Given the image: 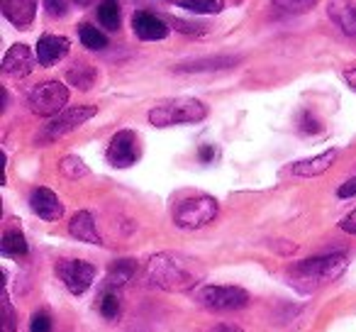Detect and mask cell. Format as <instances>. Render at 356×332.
I'll return each instance as SVG.
<instances>
[{
    "mask_svg": "<svg viewBox=\"0 0 356 332\" xmlns=\"http://www.w3.org/2000/svg\"><path fill=\"white\" fill-rule=\"evenodd\" d=\"M35 56H32L30 47L25 45H13L10 49L3 56V74L15 76V79H25V76L32 74L35 69Z\"/></svg>",
    "mask_w": 356,
    "mask_h": 332,
    "instance_id": "obj_12",
    "label": "cell"
},
{
    "mask_svg": "<svg viewBox=\"0 0 356 332\" xmlns=\"http://www.w3.org/2000/svg\"><path fill=\"white\" fill-rule=\"evenodd\" d=\"M0 10L17 30H30L37 15V0H0Z\"/></svg>",
    "mask_w": 356,
    "mask_h": 332,
    "instance_id": "obj_11",
    "label": "cell"
},
{
    "mask_svg": "<svg viewBox=\"0 0 356 332\" xmlns=\"http://www.w3.org/2000/svg\"><path fill=\"white\" fill-rule=\"evenodd\" d=\"M71 0H44V8L51 17H64L69 13Z\"/></svg>",
    "mask_w": 356,
    "mask_h": 332,
    "instance_id": "obj_29",
    "label": "cell"
},
{
    "mask_svg": "<svg viewBox=\"0 0 356 332\" xmlns=\"http://www.w3.org/2000/svg\"><path fill=\"white\" fill-rule=\"evenodd\" d=\"M137 271V262L134 259H120L110 267V274H108V283H105V291H113V288H120L129 281Z\"/></svg>",
    "mask_w": 356,
    "mask_h": 332,
    "instance_id": "obj_18",
    "label": "cell"
},
{
    "mask_svg": "<svg viewBox=\"0 0 356 332\" xmlns=\"http://www.w3.org/2000/svg\"><path fill=\"white\" fill-rule=\"evenodd\" d=\"M132 30L139 40L144 42H156V40H166L168 37V25L156 17L154 13L149 10H139L132 15Z\"/></svg>",
    "mask_w": 356,
    "mask_h": 332,
    "instance_id": "obj_13",
    "label": "cell"
},
{
    "mask_svg": "<svg viewBox=\"0 0 356 332\" xmlns=\"http://www.w3.org/2000/svg\"><path fill=\"white\" fill-rule=\"evenodd\" d=\"M66 103H69V88L61 81H44L35 86L27 98L30 110L40 118H56L59 113H64Z\"/></svg>",
    "mask_w": 356,
    "mask_h": 332,
    "instance_id": "obj_5",
    "label": "cell"
},
{
    "mask_svg": "<svg viewBox=\"0 0 356 332\" xmlns=\"http://www.w3.org/2000/svg\"><path fill=\"white\" fill-rule=\"evenodd\" d=\"M337 161V152L330 149V152L320 154V157H312V159H302V161H296L293 166H288L293 176H300V179H312V176H322L327 169H330L332 164Z\"/></svg>",
    "mask_w": 356,
    "mask_h": 332,
    "instance_id": "obj_15",
    "label": "cell"
},
{
    "mask_svg": "<svg viewBox=\"0 0 356 332\" xmlns=\"http://www.w3.org/2000/svg\"><path fill=\"white\" fill-rule=\"evenodd\" d=\"M15 330H17L15 310H13V306H10L8 291H3V332H15Z\"/></svg>",
    "mask_w": 356,
    "mask_h": 332,
    "instance_id": "obj_28",
    "label": "cell"
},
{
    "mask_svg": "<svg viewBox=\"0 0 356 332\" xmlns=\"http://www.w3.org/2000/svg\"><path fill=\"white\" fill-rule=\"evenodd\" d=\"M208 118V105L195 98L163 100L149 110V122L154 127H173V125H191Z\"/></svg>",
    "mask_w": 356,
    "mask_h": 332,
    "instance_id": "obj_3",
    "label": "cell"
},
{
    "mask_svg": "<svg viewBox=\"0 0 356 332\" xmlns=\"http://www.w3.org/2000/svg\"><path fill=\"white\" fill-rule=\"evenodd\" d=\"M30 208L32 213L40 215L47 223H54V220H59L64 215V203L59 200V196L51 189H44V186H40V189H35L30 193Z\"/></svg>",
    "mask_w": 356,
    "mask_h": 332,
    "instance_id": "obj_10",
    "label": "cell"
},
{
    "mask_svg": "<svg viewBox=\"0 0 356 332\" xmlns=\"http://www.w3.org/2000/svg\"><path fill=\"white\" fill-rule=\"evenodd\" d=\"M198 301L213 310H239L249 303V293L239 286H208L198 293Z\"/></svg>",
    "mask_w": 356,
    "mask_h": 332,
    "instance_id": "obj_6",
    "label": "cell"
},
{
    "mask_svg": "<svg viewBox=\"0 0 356 332\" xmlns=\"http://www.w3.org/2000/svg\"><path fill=\"white\" fill-rule=\"evenodd\" d=\"M95 79H98V71H95L93 66H88V64H81V61L66 71V81H69L71 86H76V88H81V90L93 88Z\"/></svg>",
    "mask_w": 356,
    "mask_h": 332,
    "instance_id": "obj_19",
    "label": "cell"
},
{
    "mask_svg": "<svg viewBox=\"0 0 356 332\" xmlns=\"http://www.w3.org/2000/svg\"><path fill=\"white\" fill-rule=\"evenodd\" d=\"M346 269V254H322V257H310L305 262H298L288 271V281L298 286L300 291L310 293L327 283L337 281Z\"/></svg>",
    "mask_w": 356,
    "mask_h": 332,
    "instance_id": "obj_2",
    "label": "cell"
},
{
    "mask_svg": "<svg viewBox=\"0 0 356 332\" xmlns=\"http://www.w3.org/2000/svg\"><path fill=\"white\" fill-rule=\"evenodd\" d=\"M30 332H51V317L47 313H37L30 322Z\"/></svg>",
    "mask_w": 356,
    "mask_h": 332,
    "instance_id": "obj_30",
    "label": "cell"
},
{
    "mask_svg": "<svg viewBox=\"0 0 356 332\" xmlns=\"http://www.w3.org/2000/svg\"><path fill=\"white\" fill-rule=\"evenodd\" d=\"M98 22L110 32L120 30V22H122V10H120L118 0H103V3H100V6H98Z\"/></svg>",
    "mask_w": 356,
    "mask_h": 332,
    "instance_id": "obj_20",
    "label": "cell"
},
{
    "mask_svg": "<svg viewBox=\"0 0 356 332\" xmlns=\"http://www.w3.org/2000/svg\"><path fill=\"white\" fill-rule=\"evenodd\" d=\"M108 164L115 169H129L132 164H137L139 159V147H137V134L132 129H120L108 144Z\"/></svg>",
    "mask_w": 356,
    "mask_h": 332,
    "instance_id": "obj_8",
    "label": "cell"
},
{
    "mask_svg": "<svg viewBox=\"0 0 356 332\" xmlns=\"http://www.w3.org/2000/svg\"><path fill=\"white\" fill-rule=\"evenodd\" d=\"M203 278V269L195 262L176 254H156L147 264V281L163 291H191Z\"/></svg>",
    "mask_w": 356,
    "mask_h": 332,
    "instance_id": "obj_1",
    "label": "cell"
},
{
    "mask_svg": "<svg viewBox=\"0 0 356 332\" xmlns=\"http://www.w3.org/2000/svg\"><path fill=\"white\" fill-rule=\"evenodd\" d=\"M320 0H276V8L286 15H302L310 13Z\"/></svg>",
    "mask_w": 356,
    "mask_h": 332,
    "instance_id": "obj_25",
    "label": "cell"
},
{
    "mask_svg": "<svg viewBox=\"0 0 356 332\" xmlns=\"http://www.w3.org/2000/svg\"><path fill=\"white\" fill-rule=\"evenodd\" d=\"M100 313L108 320H115L120 315V301L115 291H103V298H100Z\"/></svg>",
    "mask_w": 356,
    "mask_h": 332,
    "instance_id": "obj_27",
    "label": "cell"
},
{
    "mask_svg": "<svg viewBox=\"0 0 356 332\" xmlns=\"http://www.w3.org/2000/svg\"><path fill=\"white\" fill-rule=\"evenodd\" d=\"M300 129L305 134H312V132H320L322 125H320V120H317L312 113H305V115H302V120H300Z\"/></svg>",
    "mask_w": 356,
    "mask_h": 332,
    "instance_id": "obj_31",
    "label": "cell"
},
{
    "mask_svg": "<svg viewBox=\"0 0 356 332\" xmlns=\"http://www.w3.org/2000/svg\"><path fill=\"white\" fill-rule=\"evenodd\" d=\"M237 64V59H203L193 61V64H181L178 71H203V69H225V66Z\"/></svg>",
    "mask_w": 356,
    "mask_h": 332,
    "instance_id": "obj_26",
    "label": "cell"
},
{
    "mask_svg": "<svg viewBox=\"0 0 356 332\" xmlns=\"http://www.w3.org/2000/svg\"><path fill=\"white\" fill-rule=\"evenodd\" d=\"M176 6L198 15H218L225 10V0H176Z\"/></svg>",
    "mask_w": 356,
    "mask_h": 332,
    "instance_id": "obj_22",
    "label": "cell"
},
{
    "mask_svg": "<svg viewBox=\"0 0 356 332\" xmlns=\"http://www.w3.org/2000/svg\"><path fill=\"white\" fill-rule=\"evenodd\" d=\"M69 232H71V237L81 239V242L103 244V237H100L98 230H95V220H93V215H90L88 210H79V213L71 218Z\"/></svg>",
    "mask_w": 356,
    "mask_h": 332,
    "instance_id": "obj_17",
    "label": "cell"
},
{
    "mask_svg": "<svg viewBox=\"0 0 356 332\" xmlns=\"http://www.w3.org/2000/svg\"><path fill=\"white\" fill-rule=\"evenodd\" d=\"M218 200L213 196H193V198H186L184 203H178L173 210V223L184 230H198L210 225L218 218Z\"/></svg>",
    "mask_w": 356,
    "mask_h": 332,
    "instance_id": "obj_4",
    "label": "cell"
},
{
    "mask_svg": "<svg viewBox=\"0 0 356 332\" xmlns=\"http://www.w3.org/2000/svg\"><path fill=\"white\" fill-rule=\"evenodd\" d=\"M71 49L69 37L64 35H42L37 42V61L42 66H54L59 59H64Z\"/></svg>",
    "mask_w": 356,
    "mask_h": 332,
    "instance_id": "obj_14",
    "label": "cell"
},
{
    "mask_svg": "<svg viewBox=\"0 0 356 332\" xmlns=\"http://www.w3.org/2000/svg\"><path fill=\"white\" fill-rule=\"evenodd\" d=\"M339 228L344 230L346 235H354V237H356V210H351V213L346 215V218H341Z\"/></svg>",
    "mask_w": 356,
    "mask_h": 332,
    "instance_id": "obj_33",
    "label": "cell"
},
{
    "mask_svg": "<svg viewBox=\"0 0 356 332\" xmlns=\"http://www.w3.org/2000/svg\"><path fill=\"white\" fill-rule=\"evenodd\" d=\"M337 196H339V198H354L356 196V176L349 181H344V184L339 186V191H337Z\"/></svg>",
    "mask_w": 356,
    "mask_h": 332,
    "instance_id": "obj_32",
    "label": "cell"
},
{
    "mask_svg": "<svg viewBox=\"0 0 356 332\" xmlns=\"http://www.w3.org/2000/svg\"><path fill=\"white\" fill-rule=\"evenodd\" d=\"M0 252L6 257H25L27 254V239L22 237L20 230H8L0 239Z\"/></svg>",
    "mask_w": 356,
    "mask_h": 332,
    "instance_id": "obj_21",
    "label": "cell"
},
{
    "mask_svg": "<svg viewBox=\"0 0 356 332\" xmlns=\"http://www.w3.org/2000/svg\"><path fill=\"white\" fill-rule=\"evenodd\" d=\"M330 17L346 37H356V0H332Z\"/></svg>",
    "mask_w": 356,
    "mask_h": 332,
    "instance_id": "obj_16",
    "label": "cell"
},
{
    "mask_svg": "<svg viewBox=\"0 0 356 332\" xmlns=\"http://www.w3.org/2000/svg\"><path fill=\"white\" fill-rule=\"evenodd\" d=\"M56 274H59V278L66 283V288H69L71 293L81 296V293L88 291L90 283H93L95 267L83 262V259H64V262L56 264Z\"/></svg>",
    "mask_w": 356,
    "mask_h": 332,
    "instance_id": "obj_7",
    "label": "cell"
},
{
    "mask_svg": "<svg viewBox=\"0 0 356 332\" xmlns=\"http://www.w3.org/2000/svg\"><path fill=\"white\" fill-rule=\"evenodd\" d=\"M79 37H81V45H83L86 49H90V52H100V49H105V47H108V37H105L103 32H100L98 27H93V25L81 27Z\"/></svg>",
    "mask_w": 356,
    "mask_h": 332,
    "instance_id": "obj_23",
    "label": "cell"
},
{
    "mask_svg": "<svg viewBox=\"0 0 356 332\" xmlns=\"http://www.w3.org/2000/svg\"><path fill=\"white\" fill-rule=\"evenodd\" d=\"M59 171L66 176V179H71V181H79V179H83V176H88V166L83 164V159H79V157H64L59 161Z\"/></svg>",
    "mask_w": 356,
    "mask_h": 332,
    "instance_id": "obj_24",
    "label": "cell"
},
{
    "mask_svg": "<svg viewBox=\"0 0 356 332\" xmlns=\"http://www.w3.org/2000/svg\"><path fill=\"white\" fill-rule=\"evenodd\" d=\"M208 332H244L242 327L237 325H229V322H220V325H213Z\"/></svg>",
    "mask_w": 356,
    "mask_h": 332,
    "instance_id": "obj_35",
    "label": "cell"
},
{
    "mask_svg": "<svg viewBox=\"0 0 356 332\" xmlns=\"http://www.w3.org/2000/svg\"><path fill=\"white\" fill-rule=\"evenodd\" d=\"M344 81H346V86H349V88L356 90V69L344 71Z\"/></svg>",
    "mask_w": 356,
    "mask_h": 332,
    "instance_id": "obj_36",
    "label": "cell"
},
{
    "mask_svg": "<svg viewBox=\"0 0 356 332\" xmlns=\"http://www.w3.org/2000/svg\"><path fill=\"white\" fill-rule=\"evenodd\" d=\"M198 157H200V161L208 164V161H213V159L218 157V149L210 147V144H205V147H200V154H198Z\"/></svg>",
    "mask_w": 356,
    "mask_h": 332,
    "instance_id": "obj_34",
    "label": "cell"
},
{
    "mask_svg": "<svg viewBox=\"0 0 356 332\" xmlns=\"http://www.w3.org/2000/svg\"><path fill=\"white\" fill-rule=\"evenodd\" d=\"M95 113H98V108H95V105H79V108L64 110V113H59L49 125H47V129H44L47 137H49V139L61 137V134L71 132V129H76V127H81L83 122H88L90 118H95Z\"/></svg>",
    "mask_w": 356,
    "mask_h": 332,
    "instance_id": "obj_9",
    "label": "cell"
}]
</instances>
